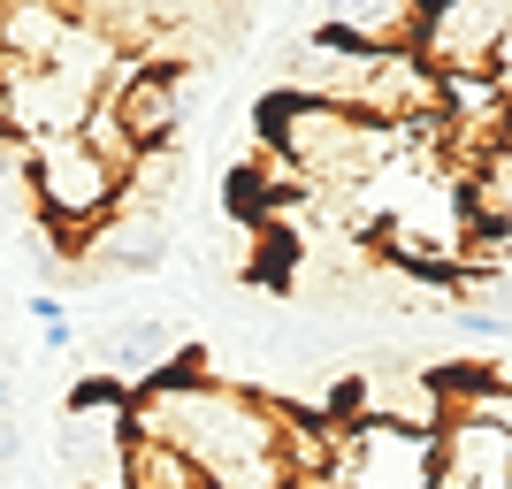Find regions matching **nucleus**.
Instances as JSON below:
<instances>
[{"mask_svg":"<svg viewBox=\"0 0 512 489\" xmlns=\"http://www.w3.org/2000/svg\"><path fill=\"white\" fill-rule=\"evenodd\" d=\"M69 39H77V8H46V0L0 8V69H54Z\"/></svg>","mask_w":512,"mask_h":489,"instance_id":"nucleus-9","label":"nucleus"},{"mask_svg":"<svg viewBox=\"0 0 512 489\" xmlns=\"http://www.w3.org/2000/svg\"><path fill=\"white\" fill-rule=\"evenodd\" d=\"M62 467L77 489H123L130 482V390L123 383H77L69 390Z\"/></svg>","mask_w":512,"mask_h":489,"instance_id":"nucleus-4","label":"nucleus"},{"mask_svg":"<svg viewBox=\"0 0 512 489\" xmlns=\"http://www.w3.org/2000/svg\"><path fill=\"white\" fill-rule=\"evenodd\" d=\"M0 413H16V375L0 367Z\"/></svg>","mask_w":512,"mask_h":489,"instance_id":"nucleus-14","label":"nucleus"},{"mask_svg":"<svg viewBox=\"0 0 512 489\" xmlns=\"http://www.w3.org/2000/svg\"><path fill=\"white\" fill-rule=\"evenodd\" d=\"M184 352H192V344H184V329H176L169 314H130V321H107L100 337H92V360L115 367L123 390H146L153 375H169Z\"/></svg>","mask_w":512,"mask_h":489,"instance_id":"nucleus-8","label":"nucleus"},{"mask_svg":"<svg viewBox=\"0 0 512 489\" xmlns=\"http://www.w3.org/2000/svg\"><path fill=\"white\" fill-rule=\"evenodd\" d=\"M192 100H199V77H192V69L130 62L123 85L107 92V115L123 123V138L138 153H153V146H176V130H184V115H192Z\"/></svg>","mask_w":512,"mask_h":489,"instance_id":"nucleus-6","label":"nucleus"},{"mask_svg":"<svg viewBox=\"0 0 512 489\" xmlns=\"http://www.w3.org/2000/svg\"><path fill=\"white\" fill-rule=\"evenodd\" d=\"M512 8H413V62L428 77H490Z\"/></svg>","mask_w":512,"mask_h":489,"instance_id":"nucleus-5","label":"nucleus"},{"mask_svg":"<svg viewBox=\"0 0 512 489\" xmlns=\"http://www.w3.org/2000/svg\"><path fill=\"white\" fill-rule=\"evenodd\" d=\"M260 146L276 153L283 169L299 176L306 192H360L367 176L398 153V130L367 123L337 100H306V92H283V100L260 107Z\"/></svg>","mask_w":512,"mask_h":489,"instance_id":"nucleus-2","label":"nucleus"},{"mask_svg":"<svg viewBox=\"0 0 512 489\" xmlns=\"http://www.w3.org/2000/svg\"><path fill=\"white\" fill-rule=\"evenodd\" d=\"M31 314H39V344H46V352H62V344H77V321H69V306H62V298H39Z\"/></svg>","mask_w":512,"mask_h":489,"instance_id":"nucleus-11","label":"nucleus"},{"mask_svg":"<svg viewBox=\"0 0 512 489\" xmlns=\"http://www.w3.org/2000/svg\"><path fill=\"white\" fill-rule=\"evenodd\" d=\"M85 253H100V268H161L169 222H161V214H123V222H107V230L92 237Z\"/></svg>","mask_w":512,"mask_h":489,"instance_id":"nucleus-10","label":"nucleus"},{"mask_svg":"<svg viewBox=\"0 0 512 489\" xmlns=\"http://www.w3.org/2000/svg\"><path fill=\"white\" fill-rule=\"evenodd\" d=\"M130 436L184 451L214 489H291V467H283L291 405L199 375V352H184L146 390H130Z\"/></svg>","mask_w":512,"mask_h":489,"instance_id":"nucleus-1","label":"nucleus"},{"mask_svg":"<svg viewBox=\"0 0 512 489\" xmlns=\"http://www.w3.org/2000/svg\"><path fill=\"white\" fill-rule=\"evenodd\" d=\"M23 459V428H16V413H0V474Z\"/></svg>","mask_w":512,"mask_h":489,"instance_id":"nucleus-12","label":"nucleus"},{"mask_svg":"<svg viewBox=\"0 0 512 489\" xmlns=\"http://www.w3.org/2000/svg\"><path fill=\"white\" fill-rule=\"evenodd\" d=\"M31 153V207L46 214V230L85 253L92 237L123 214V176L107 169L85 138H46V146H23Z\"/></svg>","mask_w":512,"mask_h":489,"instance_id":"nucleus-3","label":"nucleus"},{"mask_svg":"<svg viewBox=\"0 0 512 489\" xmlns=\"http://www.w3.org/2000/svg\"><path fill=\"white\" fill-rule=\"evenodd\" d=\"M436 489H512V421L459 405L436 436Z\"/></svg>","mask_w":512,"mask_h":489,"instance_id":"nucleus-7","label":"nucleus"},{"mask_svg":"<svg viewBox=\"0 0 512 489\" xmlns=\"http://www.w3.org/2000/svg\"><path fill=\"white\" fill-rule=\"evenodd\" d=\"M490 77H497V92L512 100V23H505V46H497V62H490Z\"/></svg>","mask_w":512,"mask_h":489,"instance_id":"nucleus-13","label":"nucleus"}]
</instances>
